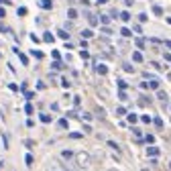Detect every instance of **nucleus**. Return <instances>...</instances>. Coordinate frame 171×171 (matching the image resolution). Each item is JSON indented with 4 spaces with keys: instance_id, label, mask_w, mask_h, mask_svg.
Returning a JSON list of instances; mask_svg holds the SVG:
<instances>
[{
    "instance_id": "nucleus-48",
    "label": "nucleus",
    "mask_w": 171,
    "mask_h": 171,
    "mask_svg": "<svg viewBox=\"0 0 171 171\" xmlns=\"http://www.w3.org/2000/svg\"><path fill=\"white\" fill-rule=\"evenodd\" d=\"M74 104H75V106H80V104H82V98L75 96V98H74Z\"/></svg>"
},
{
    "instance_id": "nucleus-23",
    "label": "nucleus",
    "mask_w": 171,
    "mask_h": 171,
    "mask_svg": "<svg viewBox=\"0 0 171 171\" xmlns=\"http://www.w3.org/2000/svg\"><path fill=\"white\" fill-rule=\"evenodd\" d=\"M122 69L126 71V74H135V67H132L130 63H124V65H122Z\"/></svg>"
},
{
    "instance_id": "nucleus-42",
    "label": "nucleus",
    "mask_w": 171,
    "mask_h": 171,
    "mask_svg": "<svg viewBox=\"0 0 171 171\" xmlns=\"http://www.w3.org/2000/svg\"><path fill=\"white\" fill-rule=\"evenodd\" d=\"M102 33L104 35H112V29H110L108 25H104V27H102Z\"/></svg>"
},
{
    "instance_id": "nucleus-10",
    "label": "nucleus",
    "mask_w": 171,
    "mask_h": 171,
    "mask_svg": "<svg viewBox=\"0 0 171 171\" xmlns=\"http://www.w3.org/2000/svg\"><path fill=\"white\" fill-rule=\"evenodd\" d=\"M94 37V31L92 29H84L82 31V39H92Z\"/></svg>"
},
{
    "instance_id": "nucleus-22",
    "label": "nucleus",
    "mask_w": 171,
    "mask_h": 171,
    "mask_svg": "<svg viewBox=\"0 0 171 171\" xmlns=\"http://www.w3.org/2000/svg\"><path fill=\"white\" fill-rule=\"evenodd\" d=\"M16 12H19V16H27L29 10H27V6H19V8H16Z\"/></svg>"
},
{
    "instance_id": "nucleus-49",
    "label": "nucleus",
    "mask_w": 171,
    "mask_h": 171,
    "mask_svg": "<svg viewBox=\"0 0 171 171\" xmlns=\"http://www.w3.org/2000/svg\"><path fill=\"white\" fill-rule=\"evenodd\" d=\"M6 16V10H4V6H0V19H4Z\"/></svg>"
},
{
    "instance_id": "nucleus-6",
    "label": "nucleus",
    "mask_w": 171,
    "mask_h": 171,
    "mask_svg": "<svg viewBox=\"0 0 171 171\" xmlns=\"http://www.w3.org/2000/svg\"><path fill=\"white\" fill-rule=\"evenodd\" d=\"M43 41H45V43H53L55 41V35L51 33V31H45V33H43Z\"/></svg>"
},
{
    "instance_id": "nucleus-30",
    "label": "nucleus",
    "mask_w": 171,
    "mask_h": 171,
    "mask_svg": "<svg viewBox=\"0 0 171 171\" xmlns=\"http://www.w3.org/2000/svg\"><path fill=\"white\" fill-rule=\"evenodd\" d=\"M141 122H145V124H149V122H153V118H151L149 114H143V116H141Z\"/></svg>"
},
{
    "instance_id": "nucleus-51",
    "label": "nucleus",
    "mask_w": 171,
    "mask_h": 171,
    "mask_svg": "<svg viewBox=\"0 0 171 171\" xmlns=\"http://www.w3.org/2000/svg\"><path fill=\"white\" fill-rule=\"evenodd\" d=\"M163 43H165V47H167V49H171V41H169V39H165Z\"/></svg>"
},
{
    "instance_id": "nucleus-43",
    "label": "nucleus",
    "mask_w": 171,
    "mask_h": 171,
    "mask_svg": "<svg viewBox=\"0 0 171 171\" xmlns=\"http://www.w3.org/2000/svg\"><path fill=\"white\" fill-rule=\"evenodd\" d=\"M96 116H100V118H104V116H106V112H104V108H96Z\"/></svg>"
},
{
    "instance_id": "nucleus-34",
    "label": "nucleus",
    "mask_w": 171,
    "mask_h": 171,
    "mask_svg": "<svg viewBox=\"0 0 171 171\" xmlns=\"http://www.w3.org/2000/svg\"><path fill=\"white\" fill-rule=\"evenodd\" d=\"M67 16H69V19H75V16H77V10H75V8H69V10H67Z\"/></svg>"
},
{
    "instance_id": "nucleus-14",
    "label": "nucleus",
    "mask_w": 171,
    "mask_h": 171,
    "mask_svg": "<svg viewBox=\"0 0 171 171\" xmlns=\"http://www.w3.org/2000/svg\"><path fill=\"white\" fill-rule=\"evenodd\" d=\"M57 35L61 37L63 41H69V33H67V31H65V29H59V33H57Z\"/></svg>"
},
{
    "instance_id": "nucleus-56",
    "label": "nucleus",
    "mask_w": 171,
    "mask_h": 171,
    "mask_svg": "<svg viewBox=\"0 0 171 171\" xmlns=\"http://www.w3.org/2000/svg\"><path fill=\"white\" fill-rule=\"evenodd\" d=\"M108 171H118V169H108Z\"/></svg>"
},
{
    "instance_id": "nucleus-47",
    "label": "nucleus",
    "mask_w": 171,
    "mask_h": 171,
    "mask_svg": "<svg viewBox=\"0 0 171 171\" xmlns=\"http://www.w3.org/2000/svg\"><path fill=\"white\" fill-rule=\"evenodd\" d=\"M57 110H59V104L53 102V104H51V112H57Z\"/></svg>"
},
{
    "instance_id": "nucleus-58",
    "label": "nucleus",
    "mask_w": 171,
    "mask_h": 171,
    "mask_svg": "<svg viewBox=\"0 0 171 171\" xmlns=\"http://www.w3.org/2000/svg\"><path fill=\"white\" fill-rule=\"evenodd\" d=\"M0 59H2V53H0Z\"/></svg>"
},
{
    "instance_id": "nucleus-27",
    "label": "nucleus",
    "mask_w": 171,
    "mask_h": 171,
    "mask_svg": "<svg viewBox=\"0 0 171 171\" xmlns=\"http://www.w3.org/2000/svg\"><path fill=\"white\" fill-rule=\"evenodd\" d=\"M143 141H145V143H149V145H153V143H155V137H153V135H145Z\"/></svg>"
},
{
    "instance_id": "nucleus-7",
    "label": "nucleus",
    "mask_w": 171,
    "mask_h": 171,
    "mask_svg": "<svg viewBox=\"0 0 171 171\" xmlns=\"http://www.w3.org/2000/svg\"><path fill=\"white\" fill-rule=\"evenodd\" d=\"M39 4H41L43 10H51V8H53V0H41Z\"/></svg>"
},
{
    "instance_id": "nucleus-35",
    "label": "nucleus",
    "mask_w": 171,
    "mask_h": 171,
    "mask_svg": "<svg viewBox=\"0 0 171 171\" xmlns=\"http://www.w3.org/2000/svg\"><path fill=\"white\" fill-rule=\"evenodd\" d=\"M116 114H118V116H124V114H126V108H124V106H118V108H116Z\"/></svg>"
},
{
    "instance_id": "nucleus-31",
    "label": "nucleus",
    "mask_w": 171,
    "mask_h": 171,
    "mask_svg": "<svg viewBox=\"0 0 171 171\" xmlns=\"http://www.w3.org/2000/svg\"><path fill=\"white\" fill-rule=\"evenodd\" d=\"M25 163H27V167H31V165H33V155H31V153H27V157H25Z\"/></svg>"
},
{
    "instance_id": "nucleus-53",
    "label": "nucleus",
    "mask_w": 171,
    "mask_h": 171,
    "mask_svg": "<svg viewBox=\"0 0 171 171\" xmlns=\"http://www.w3.org/2000/svg\"><path fill=\"white\" fill-rule=\"evenodd\" d=\"M165 61H171V53H165Z\"/></svg>"
},
{
    "instance_id": "nucleus-21",
    "label": "nucleus",
    "mask_w": 171,
    "mask_h": 171,
    "mask_svg": "<svg viewBox=\"0 0 171 171\" xmlns=\"http://www.w3.org/2000/svg\"><path fill=\"white\" fill-rule=\"evenodd\" d=\"M69 139H74V141H80V139H84V132H69Z\"/></svg>"
},
{
    "instance_id": "nucleus-2",
    "label": "nucleus",
    "mask_w": 171,
    "mask_h": 171,
    "mask_svg": "<svg viewBox=\"0 0 171 171\" xmlns=\"http://www.w3.org/2000/svg\"><path fill=\"white\" fill-rule=\"evenodd\" d=\"M47 171H69V169L63 165V161H59V159H51V161H47Z\"/></svg>"
},
{
    "instance_id": "nucleus-54",
    "label": "nucleus",
    "mask_w": 171,
    "mask_h": 171,
    "mask_svg": "<svg viewBox=\"0 0 171 171\" xmlns=\"http://www.w3.org/2000/svg\"><path fill=\"white\" fill-rule=\"evenodd\" d=\"M98 4H106V2H108V0H96Z\"/></svg>"
},
{
    "instance_id": "nucleus-16",
    "label": "nucleus",
    "mask_w": 171,
    "mask_h": 171,
    "mask_svg": "<svg viewBox=\"0 0 171 171\" xmlns=\"http://www.w3.org/2000/svg\"><path fill=\"white\" fill-rule=\"evenodd\" d=\"M16 55H19V59H21V63H22V65H29V57H27L25 53H21V51H19Z\"/></svg>"
},
{
    "instance_id": "nucleus-50",
    "label": "nucleus",
    "mask_w": 171,
    "mask_h": 171,
    "mask_svg": "<svg viewBox=\"0 0 171 171\" xmlns=\"http://www.w3.org/2000/svg\"><path fill=\"white\" fill-rule=\"evenodd\" d=\"M25 96H27V100H33L35 94H33V92H25Z\"/></svg>"
},
{
    "instance_id": "nucleus-52",
    "label": "nucleus",
    "mask_w": 171,
    "mask_h": 171,
    "mask_svg": "<svg viewBox=\"0 0 171 171\" xmlns=\"http://www.w3.org/2000/svg\"><path fill=\"white\" fill-rule=\"evenodd\" d=\"M0 33H8V29H6V27H2V22H0Z\"/></svg>"
},
{
    "instance_id": "nucleus-57",
    "label": "nucleus",
    "mask_w": 171,
    "mask_h": 171,
    "mask_svg": "<svg viewBox=\"0 0 171 171\" xmlns=\"http://www.w3.org/2000/svg\"><path fill=\"white\" fill-rule=\"evenodd\" d=\"M169 169H171V161H169Z\"/></svg>"
},
{
    "instance_id": "nucleus-29",
    "label": "nucleus",
    "mask_w": 171,
    "mask_h": 171,
    "mask_svg": "<svg viewBox=\"0 0 171 171\" xmlns=\"http://www.w3.org/2000/svg\"><path fill=\"white\" fill-rule=\"evenodd\" d=\"M25 112H27L29 116H31V114H33V112H35V108H33V104H31V102H29L27 106H25Z\"/></svg>"
},
{
    "instance_id": "nucleus-37",
    "label": "nucleus",
    "mask_w": 171,
    "mask_h": 171,
    "mask_svg": "<svg viewBox=\"0 0 171 171\" xmlns=\"http://www.w3.org/2000/svg\"><path fill=\"white\" fill-rule=\"evenodd\" d=\"M61 86H63V88H67V90H69V86H71V82H69L67 77H61Z\"/></svg>"
},
{
    "instance_id": "nucleus-19",
    "label": "nucleus",
    "mask_w": 171,
    "mask_h": 171,
    "mask_svg": "<svg viewBox=\"0 0 171 171\" xmlns=\"http://www.w3.org/2000/svg\"><path fill=\"white\" fill-rule=\"evenodd\" d=\"M110 19H112L110 14H100V22H102V25H108V22H110Z\"/></svg>"
},
{
    "instance_id": "nucleus-4",
    "label": "nucleus",
    "mask_w": 171,
    "mask_h": 171,
    "mask_svg": "<svg viewBox=\"0 0 171 171\" xmlns=\"http://www.w3.org/2000/svg\"><path fill=\"white\" fill-rule=\"evenodd\" d=\"M147 155H149V157H159V155H161V151H159V147H155V145H149Z\"/></svg>"
},
{
    "instance_id": "nucleus-33",
    "label": "nucleus",
    "mask_w": 171,
    "mask_h": 171,
    "mask_svg": "<svg viewBox=\"0 0 171 171\" xmlns=\"http://www.w3.org/2000/svg\"><path fill=\"white\" fill-rule=\"evenodd\" d=\"M153 12L157 14V16H161V14H163V8H161V6H157V4H155V6H153Z\"/></svg>"
},
{
    "instance_id": "nucleus-36",
    "label": "nucleus",
    "mask_w": 171,
    "mask_h": 171,
    "mask_svg": "<svg viewBox=\"0 0 171 171\" xmlns=\"http://www.w3.org/2000/svg\"><path fill=\"white\" fill-rule=\"evenodd\" d=\"M108 145H110V149H114L116 153H120V147H118V145L114 143V141H108Z\"/></svg>"
},
{
    "instance_id": "nucleus-12",
    "label": "nucleus",
    "mask_w": 171,
    "mask_h": 171,
    "mask_svg": "<svg viewBox=\"0 0 171 171\" xmlns=\"http://www.w3.org/2000/svg\"><path fill=\"white\" fill-rule=\"evenodd\" d=\"M57 126H59V128H67L69 120H67V118H59V120H57Z\"/></svg>"
},
{
    "instance_id": "nucleus-11",
    "label": "nucleus",
    "mask_w": 171,
    "mask_h": 171,
    "mask_svg": "<svg viewBox=\"0 0 171 171\" xmlns=\"http://www.w3.org/2000/svg\"><path fill=\"white\" fill-rule=\"evenodd\" d=\"M120 35H122L124 39H128V37H132V31H130L128 27H122V29H120Z\"/></svg>"
},
{
    "instance_id": "nucleus-1",
    "label": "nucleus",
    "mask_w": 171,
    "mask_h": 171,
    "mask_svg": "<svg viewBox=\"0 0 171 171\" xmlns=\"http://www.w3.org/2000/svg\"><path fill=\"white\" fill-rule=\"evenodd\" d=\"M74 163L77 165L80 169H88L90 165H92V155H90L88 151H77V153H75Z\"/></svg>"
},
{
    "instance_id": "nucleus-18",
    "label": "nucleus",
    "mask_w": 171,
    "mask_h": 171,
    "mask_svg": "<svg viewBox=\"0 0 171 171\" xmlns=\"http://www.w3.org/2000/svg\"><path fill=\"white\" fill-rule=\"evenodd\" d=\"M149 88L151 90H159V80H155V77H153V80H149Z\"/></svg>"
},
{
    "instance_id": "nucleus-20",
    "label": "nucleus",
    "mask_w": 171,
    "mask_h": 171,
    "mask_svg": "<svg viewBox=\"0 0 171 171\" xmlns=\"http://www.w3.org/2000/svg\"><path fill=\"white\" fill-rule=\"evenodd\" d=\"M126 120H128L130 124H135V122L139 120V116H137V114H132V112H130V114H126Z\"/></svg>"
},
{
    "instance_id": "nucleus-28",
    "label": "nucleus",
    "mask_w": 171,
    "mask_h": 171,
    "mask_svg": "<svg viewBox=\"0 0 171 171\" xmlns=\"http://www.w3.org/2000/svg\"><path fill=\"white\" fill-rule=\"evenodd\" d=\"M116 86H118L120 90H126V88H128V86H126V82H124V80H120V77L116 80Z\"/></svg>"
},
{
    "instance_id": "nucleus-24",
    "label": "nucleus",
    "mask_w": 171,
    "mask_h": 171,
    "mask_svg": "<svg viewBox=\"0 0 171 171\" xmlns=\"http://www.w3.org/2000/svg\"><path fill=\"white\" fill-rule=\"evenodd\" d=\"M157 98L161 100V102H167V94H165L163 90H159V92H157Z\"/></svg>"
},
{
    "instance_id": "nucleus-17",
    "label": "nucleus",
    "mask_w": 171,
    "mask_h": 171,
    "mask_svg": "<svg viewBox=\"0 0 171 171\" xmlns=\"http://www.w3.org/2000/svg\"><path fill=\"white\" fill-rule=\"evenodd\" d=\"M39 120H41V122H45V124H49V122H51V116L43 112V114H39Z\"/></svg>"
},
{
    "instance_id": "nucleus-38",
    "label": "nucleus",
    "mask_w": 171,
    "mask_h": 171,
    "mask_svg": "<svg viewBox=\"0 0 171 171\" xmlns=\"http://www.w3.org/2000/svg\"><path fill=\"white\" fill-rule=\"evenodd\" d=\"M139 21H141V22H147V21H149V14L141 12V14H139Z\"/></svg>"
},
{
    "instance_id": "nucleus-39",
    "label": "nucleus",
    "mask_w": 171,
    "mask_h": 171,
    "mask_svg": "<svg viewBox=\"0 0 171 171\" xmlns=\"http://www.w3.org/2000/svg\"><path fill=\"white\" fill-rule=\"evenodd\" d=\"M118 98H120V100H128V96H126V92H124V90H120V92H118Z\"/></svg>"
},
{
    "instance_id": "nucleus-46",
    "label": "nucleus",
    "mask_w": 171,
    "mask_h": 171,
    "mask_svg": "<svg viewBox=\"0 0 171 171\" xmlns=\"http://www.w3.org/2000/svg\"><path fill=\"white\" fill-rule=\"evenodd\" d=\"M2 145H4V149H8V139H6V135H2Z\"/></svg>"
},
{
    "instance_id": "nucleus-25",
    "label": "nucleus",
    "mask_w": 171,
    "mask_h": 171,
    "mask_svg": "<svg viewBox=\"0 0 171 171\" xmlns=\"http://www.w3.org/2000/svg\"><path fill=\"white\" fill-rule=\"evenodd\" d=\"M153 124H155L157 128H163V120H161L159 116H155V118H153Z\"/></svg>"
},
{
    "instance_id": "nucleus-45",
    "label": "nucleus",
    "mask_w": 171,
    "mask_h": 171,
    "mask_svg": "<svg viewBox=\"0 0 171 171\" xmlns=\"http://www.w3.org/2000/svg\"><path fill=\"white\" fill-rule=\"evenodd\" d=\"M8 90H10V92H19V86H16V84H8Z\"/></svg>"
},
{
    "instance_id": "nucleus-40",
    "label": "nucleus",
    "mask_w": 171,
    "mask_h": 171,
    "mask_svg": "<svg viewBox=\"0 0 171 171\" xmlns=\"http://www.w3.org/2000/svg\"><path fill=\"white\" fill-rule=\"evenodd\" d=\"M132 31H135L137 35H143V27H141V25H135V27H132Z\"/></svg>"
},
{
    "instance_id": "nucleus-55",
    "label": "nucleus",
    "mask_w": 171,
    "mask_h": 171,
    "mask_svg": "<svg viewBox=\"0 0 171 171\" xmlns=\"http://www.w3.org/2000/svg\"><path fill=\"white\" fill-rule=\"evenodd\" d=\"M167 22H169V25H171V19H167Z\"/></svg>"
},
{
    "instance_id": "nucleus-8",
    "label": "nucleus",
    "mask_w": 171,
    "mask_h": 171,
    "mask_svg": "<svg viewBox=\"0 0 171 171\" xmlns=\"http://www.w3.org/2000/svg\"><path fill=\"white\" fill-rule=\"evenodd\" d=\"M88 21H90L92 27H96L98 22H100V16H96V14H88Z\"/></svg>"
},
{
    "instance_id": "nucleus-32",
    "label": "nucleus",
    "mask_w": 171,
    "mask_h": 171,
    "mask_svg": "<svg viewBox=\"0 0 171 171\" xmlns=\"http://www.w3.org/2000/svg\"><path fill=\"white\" fill-rule=\"evenodd\" d=\"M80 118H82V120H92V114H90V112H82V114H80Z\"/></svg>"
},
{
    "instance_id": "nucleus-13",
    "label": "nucleus",
    "mask_w": 171,
    "mask_h": 171,
    "mask_svg": "<svg viewBox=\"0 0 171 171\" xmlns=\"http://www.w3.org/2000/svg\"><path fill=\"white\" fill-rule=\"evenodd\" d=\"M135 45H137V49H139V51L147 47V45H145V39H141V37H139V39H135Z\"/></svg>"
},
{
    "instance_id": "nucleus-3",
    "label": "nucleus",
    "mask_w": 171,
    "mask_h": 171,
    "mask_svg": "<svg viewBox=\"0 0 171 171\" xmlns=\"http://www.w3.org/2000/svg\"><path fill=\"white\" fill-rule=\"evenodd\" d=\"M74 159H75L74 151H69V149H63L61 151V161H63V163H69V161H74Z\"/></svg>"
},
{
    "instance_id": "nucleus-41",
    "label": "nucleus",
    "mask_w": 171,
    "mask_h": 171,
    "mask_svg": "<svg viewBox=\"0 0 171 171\" xmlns=\"http://www.w3.org/2000/svg\"><path fill=\"white\" fill-rule=\"evenodd\" d=\"M80 57H82V59H90V53L86 49H82V51H80Z\"/></svg>"
},
{
    "instance_id": "nucleus-26",
    "label": "nucleus",
    "mask_w": 171,
    "mask_h": 171,
    "mask_svg": "<svg viewBox=\"0 0 171 171\" xmlns=\"http://www.w3.org/2000/svg\"><path fill=\"white\" fill-rule=\"evenodd\" d=\"M31 53H33V57H37V59H43V57H45V53H43V51H39V49H37V51H31Z\"/></svg>"
},
{
    "instance_id": "nucleus-44",
    "label": "nucleus",
    "mask_w": 171,
    "mask_h": 171,
    "mask_svg": "<svg viewBox=\"0 0 171 171\" xmlns=\"http://www.w3.org/2000/svg\"><path fill=\"white\" fill-rule=\"evenodd\" d=\"M31 41H33L35 45H37V43H41V39H39V37H37L35 33H31Z\"/></svg>"
},
{
    "instance_id": "nucleus-15",
    "label": "nucleus",
    "mask_w": 171,
    "mask_h": 171,
    "mask_svg": "<svg viewBox=\"0 0 171 171\" xmlns=\"http://www.w3.org/2000/svg\"><path fill=\"white\" fill-rule=\"evenodd\" d=\"M120 21H124V22L130 21V12L128 10H122V12H120Z\"/></svg>"
},
{
    "instance_id": "nucleus-5",
    "label": "nucleus",
    "mask_w": 171,
    "mask_h": 171,
    "mask_svg": "<svg viewBox=\"0 0 171 171\" xmlns=\"http://www.w3.org/2000/svg\"><path fill=\"white\" fill-rule=\"evenodd\" d=\"M96 71L100 75H106V74H108V65H106V63H98V65H96Z\"/></svg>"
},
{
    "instance_id": "nucleus-9",
    "label": "nucleus",
    "mask_w": 171,
    "mask_h": 171,
    "mask_svg": "<svg viewBox=\"0 0 171 171\" xmlns=\"http://www.w3.org/2000/svg\"><path fill=\"white\" fill-rule=\"evenodd\" d=\"M132 61L141 63V61H143V53H141V51H132Z\"/></svg>"
}]
</instances>
